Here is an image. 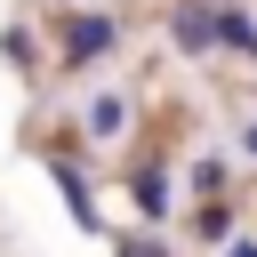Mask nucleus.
Returning a JSON list of instances; mask_svg holds the SVG:
<instances>
[{
  "mask_svg": "<svg viewBox=\"0 0 257 257\" xmlns=\"http://www.w3.org/2000/svg\"><path fill=\"white\" fill-rule=\"evenodd\" d=\"M112 48V16H72L64 24V56L72 64H88V56H104Z\"/></svg>",
  "mask_w": 257,
  "mask_h": 257,
  "instance_id": "obj_1",
  "label": "nucleus"
},
{
  "mask_svg": "<svg viewBox=\"0 0 257 257\" xmlns=\"http://www.w3.org/2000/svg\"><path fill=\"white\" fill-rule=\"evenodd\" d=\"M169 40H177V48H209V40H217V8H201V0H185V8L169 16Z\"/></svg>",
  "mask_w": 257,
  "mask_h": 257,
  "instance_id": "obj_2",
  "label": "nucleus"
},
{
  "mask_svg": "<svg viewBox=\"0 0 257 257\" xmlns=\"http://www.w3.org/2000/svg\"><path fill=\"white\" fill-rule=\"evenodd\" d=\"M217 40H225V48H241V56H257V24H249L241 8H217Z\"/></svg>",
  "mask_w": 257,
  "mask_h": 257,
  "instance_id": "obj_3",
  "label": "nucleus"
},
{
  "mask_svg": "<svg viewBox=\"0 0 257 257\" xmlns=\"http://www.w3.org/2000/svg\"><path fill=\"white\" fill-rule=\"evenodd\" d=\"M161 201H169V177H161V169H137V209L161 217Z\"/></svg>",
  "mask_w": 257,
  "mask_h": 257,
  "instance_id": "obj_4",
  "label": "nucleus"
},
{
  "mask_svg": "<svg viewBox=\"0 0 257 257\" xmlns=\"http://www.w3.org/2000/svg\"><path fill=\"white\" fill-rule=\"evenodd\" d=\"M88 128L112 137V128H120V96H96V104H88Z\"/></svg>",
  "mask_w": 257,
  "mask_h": 257,
  "instance_id": "obj_5",
  "label": "nucleus"
},
{
  "mask_svg": "<svg viewBox=\"0 0 257 257\" xmlns=\"http://www.w3.org/2000/svg\"><path fill=\"white\" fill-rule=\"evenodd\" d=\"M193 225H201V233H209V241H225V233H233V209H201V217H193Z\"/></svg>",
  "mask_w": 257,
  "mask_h": 257,
  "instance_id": "obj_6",
  "label": "nucleus"
},
{
  "mask_svg": "<svg viewBox=\"0 0 257 257\" xmlns=\"http://www.w3.org/2000/svg\"><path fill=\"white\" fill-rule=\"evenodd\" d=\"M120 257H161V249L153 241H120Z\"/></svg>",
  "mask_w": 257,
  "mask_h": 257,
  "instance_id": "obj_7",
  "label": "nucleus"
},
{
  "mask_svg": "<svg viewBox=\"0 0 257 257\" xmlns=\"http://www.w3.org/2000/svg\"><path fill=\"white\" fill-rule=\"evenodd\" d=\"M225 257H257V241H233V249H225Z\"/></svg>",
  "mask_w": 257,
  "mask_h": 257,
  "instance_id": "obj_8",
  "label": "nucleus"
},
{
  "mask_svg": "<svg viewBox=\"0 0 257 257\" xmlns=\"http://www.w3.org/2000/svg\"><path fill=\"white\" fill-rule=\"evenodd\" d=\"M241 145H249V153H257V128H249V137H241Z\"/></svg>",
  "mask_w": 257,
  "mask_h": 257,
  "instance_id": "obj_9",
  "label": "nucleus"
}]
</instances>
